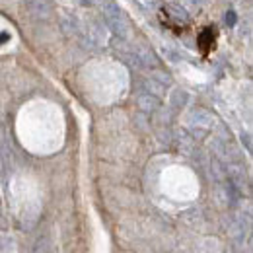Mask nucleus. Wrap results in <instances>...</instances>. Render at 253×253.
<instances>
[{"label":"nucleus","mask_w":253,"mask_h":253,"mask_svg":"<svg viewBox=\"0 0 253 253\" xmlns=\"http://www.w3.org/2000/svg\"><path fill=\"white\" fill-rule=\"evenodd\" d=\"M24 10H26L30 16L37 18V20L49 18V14H51V8H49V4H47L45 0H26V2H24Z\"/></svg>","instance_id":"obj_2"},{"label":"nucleus","mask_w":253,"mask_h":253,"mask_svg":"<svg viewBox=\"0 0 253 253\" xmlns=\"http://www.w3.org/2000/svg\"><path fill=\"white\" fill-rule=\"evenodd\" d=\"M224 20H226V26H228V28H234V26L238 24V16H236L234 10H228L226 16H224Z\"/></svg>","instance_id":"obj_3"},{"label":"nucleus","mask_w":253,"mask_h":253,"mask_svg":"<svg viewBox=\"0 0 253 253\" xmlns=\"http://www.w3.org/2000/svg\"><path fill=\"white\" fill-rule=\"evenodd\" d=\"M101 12H103L105 24H107V28H109L111 32H115L117 35H126V30H128L126 18H125V14H123V10L117 6L115 0H111L109 4H105V6L101 8Z\"/></svg>","instance_id":"obj_1"}]
</instances>
